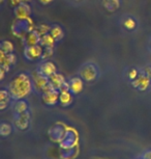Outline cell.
<instances>
[{"instance_id": "277c9868", "label": "cell", "mask_w": 151, "mask_h": 159, "mask_svg": "<svg viewBox=\"0 0 151 159\" xmlns=\"http://www.w3.org/2000/svg\"><path fill=\"white\" fill-rule=\"evenodd\" d=\"M16 55L14 53H6L3 50H0V64L6 72L10 70V66L16 62Z\"/></svg>"}, {"instance_id": "30bf717a", "label": "cell", "mask_w": 151, "mask_h": 159, "mask_svg": "<svg viewBox=\"0 0 151 159\" xmlns=\"http://www.w3.org/2000/svg\"><path fill=\"white\" fill-rule=\"evenodd\" d=\"M49 80H50V84L53 86V89H58V91H60V89L62 88V85L65 83L64 76L62 74L57 73V72L53 74L52 76H50Z\"/></svg>"}, {"instance_id": "ba28073f", "label": "cell", "mask_w": 151, "mask_h": 159, "mask_svg": "<svg viewBox=\"0 0 151 159\" xmlns=\"http://www.w3.org/2000/svg\"><path fill=\"white\" fill-rule=\"evenodd\" d=\"M60 92L58 89H51L49 92H46L43 94V101L47 105H55L59 100Z\"/></svg>"}, {"instance_id": "484cf974", "label": "cell", "mask_w": 151, "mask_h": 159, "mask_svg": "<svg viewBox=\"0 0 151 159\" xmlns=\"http://www.w3.org/2000/svg\"><path fill=\"white\" fill-rule=\"evenodd\" d=\"M8 3H10V5L11 7H18L20 4H22V0H8Z\"/></svg>"}, {"instance_id": "4fadbf2b", "label": "cell", "mask_w": 151, "mask_h": 159, "mask_svg": "<svg viewBox=\"0 0 151 159\" xmlns=\"http://www.w3.org/2000/svg\"><path fill=\"white\" fill-rule=\"evenodd\" d=\"M40 39L41 38L40 37V34H38L35 30L30 31L25 39L26 46L27 47L28 46H35V45L40 44Z\"/></svg>"}, {"instance_id": "ac0fdd59", "label": "cell", "mask_w": 151, "mask_h": 159, "mask_svg": "<svg viewBox=\"0 0 151 159\" xmlns=\"http://www.w3.org/2000/svg\"><path fill=\"white\" fill-rule=\"evenodd\" d=\"M50 34L53 35V38L56 41H60L64 35V32L60 26H54V27H52L51 30H50Z\"/></svg>"}, {"instance_id": "52a82bcc", "label": "cell", "mask_w": 151, "mask_h": 159, "mask_svg": "<svg viewBox=\"0 0 151 159\" xmlns=\"http://www.w3.org/2000/svg\"><path fill=\"white\" fill-rule=\"evenodd\" d=\"M31 14V8L27 3H22L15 10V15L17 19L20 21H26L29 19V16Z\"/></svg>"}, {"instance_id": "6da1fadb", "label": "cell", "mask_w": 151, "mask_h": 159, "mask_svg": "<svg viewBox=\"0 0 151 159\" xmlns=\"http://www.w3.org/2000/svg\"><path fill=\"white\" fill-rule=\"evenodd\" d=\"M32 88L31 78L27 74L21 73L11 80L8 86V92L15 100H22L30 95Z\"/></svg>"}, {"instance_id": "f546056e", "label": "cell", "mask_w": 151, "mask_h": 159, "mask_svg": "<svg viewBox=\"0 0 151 159\" xmlns=\"http://www.w3.org/2000/svg\"><path fill=\"white\" fill-rule=\"evenodd\" d=\"M145 70H146V75H148L149 77H151V68L147 67L146 69H145Z\"/></svg>"}, {"instance_id": "9a60e30c", "label": "cell", "mask_w": 151, "mask_h": 159, "mask_svg": "<svg viewBox=\"0 0 151 159\" xmlns=\"http://www.w3.org/2000/svg\"><path fill=\"white\" fill-rule=\"evenodd\" d=\"M10 97L11 96L10 94V92L6 91V89H1L0 91V109L3 110L6 108Z\"/></svg>"}, {"instance_id": "cb8c5ba5", "label": "cell", "mask_w": 151, "mask_h": 159, "mask_svg": "<svg viewBox=\"0 0 151 159\" xmlns=\"http://www.w3.org/2000/svg\"><path fill=\"white\" fill-rule=\"evenodd\" d=\"M106 1H108V5H106V7L108 8V10H112L111 5L113 7V10H115V8H118L119 7V0H106Z\"/></svg>"}, {"instance_id": "7c38bea8", "label": "cell", "mask_w": 151, "mask_h": 159, "mask_svg": "<svg viewBox=\"0 0 151 159\" xmlns=\"http://www.w3.org/2000/svg\"><path fill=\"white\" fill-rule=\"evenodd\" d=\"M83 80L82 78H73L69 81V88H70V92L73 94H80L83 91Z\"/></svg>"}, {"instance_id": "9c48e42d", "label": "cell", "mask_w": 151, "mask_h": 159, "mask_svg": "<svg viewBox=\"0 0 151 159\" xmlns=\"http://www.w3.org/2000/svg\"><path fill=\"white\" fill-rule=\"evenodd\" d=\"M29 120H30V116H29L28 111H25L21 115H17V118L15 120V125L20 130H25L29 126Z\"/></svg>"}, {"instance_id": "8fae6325", "label": "cell", "mask_w": 151, "mask_h": 159, "mask_svg": "<svg viewBox=\"0 0 151 159\" xmlns=\"http://www.w3.org/2000/svg\"><path fill=\"white\" fill-rule=\"evenodd\" d=\"M56 70H57V68H56V66L52 61H46L40 66V70L38 71L43 75H45V76L50 77L54 73H56Z\"/></svg>"}, {"instance_id": "603a6c76", "label": "cell", "mask_w": 151, "mask_h": 159, "mask_svg": "<svg viewBox=\"0 0 151 159\" xmlns=\"http://www.w3.org/2000/svg\"><path fill=\"white\" fill-rule=\"evenodd\" d=\"M52 56H53V48H45L43 55H41V59L43 61H47V59H49Z\"/></svg>"}, {"instance_id": "8992f818", "label": "cell", "mask_w": 151, "mask_h": 159, "mask_svg": "<svg viewBox=\"0 0 151 159\" xmlns=\"http://www.w3.org/2000/svg\"><path fill=\"white\" fill-rule=\"evenodd\" d=\"M150 80L151 77H149L146 74H142L139 75L135 80H132V83L134 85V88L140 89V91H146L150 84Z\"/></svg>"}, {"instance_id": "4dcf8cb0", "label": "cell", "mask_w": 151, "mask_h": 159, "mask_svg": "<svg viewBox=\"0 0 151 159\" xmlns=\"http://www.w3.org/2000/svg\"><path fill=\"white\" fill-rule=\"evenodd\" d=\"M30 0H22V2L23 3H27V2H29Z\"/></svg>"}, {"instance_id": "3957f363", "label": "cell", "mask_w": 151, "mask_h": 159, "mask_svg": "<svg viewBox=\"0 0 151 159\" xmlns=\"http://www.w3.org/2000/svg\"><path fill=\"white\" fill-rule=\"evenodd\" d=\"M44 52L43 46L41 45H35V46H28L25 49V57L28 61H35L41 57Z\"/></svg>"}, {"instance_id": "5bb4252c", "label": "cell", "mask_w": 151, "mask_h": 159, "mask_svg": "<svg viewBox=\"0 0 151 159\" xmlns=\"http://www.w3.org/2000/svg\"><path fill=\"white\" fill-rule=\"evenodd\" d=\"M73 93L70 91L60 92V96H59V103L61 106H69L73 102Z\"/></svg>"}, {"instance_id": "5b68a950", "label": "cell", "mask_w": 151, "mask_h": 159, "mask_svg": "<svg viewBox=\"0 0 151 159\" xmlns=\"http://www.w3.org/2000/svg\"><path fill=\"white\" fill-rule=\"evenodd\" d=\"M97 76L96 68L93 65H86L81 70V78L85 81H93Z\"/></svg>"}, {"instance_id": "7a4b0ae2", "label": "cell", "mask_w": 151, "mask_h": 159, "mask_svg": "<svg viewBox=\"0 0 151 159\" xmlns=\"http://www.w3.org/2000/svg\"><path fill=\"white\" fill-rule=\"evenodd\" d=\"M32 79H33L34 88L37 89L38 92H41L45 86H47L50 83L49 77L45 76L40 73V71H35L33 75H32Z\"/></svg>"}, {"instance_id": "ffe728a7", "label": "cell", "mask_w": 151, "mask_h": 159, "mask_svg": "<svg viewBox=\"0 0 151 159\" xmlns=\"http://www.w3.org/2000/svg\"><path fill=\"white\" fill-rule=\"evenodd\" d=\"M11 133V127L10 125L6 124V123H2L0 125V134L2 136H7Z\"/></svg>"}, {"instance_id": "4316f807", "label": "cell", "mask_w": 151, "mask_h": 159, "mask_svg": "<svg viewBox=\"0 0 151 159\" xmlns=\"http://www.w3.org/2000/svg\"><path fill=\"white\" fill-rule=\"evenodd\" d=\"M5 72H6V71H5V69L1 67V69H0V80H3L4 79Z\"/></svg>"}, {"instance_id": "e0dca14e", "label": "cell", "mask_w": 151, "mask_h": 159, "mask_svg": "<svg viewBox=\"0 0 151 159\" xmlns=\"http://www.w3.org/2000/svg\"><path fill=\"white\" fill-rule=\"evenodd\" d=\"M27 108H28L27 103L22 100H19L18 102H16V104H15V106H14V110L17 115H21V113L27 111Z\"/></svg>"}, {"instance_id": "44dd1931", "label": "cell", "mask_w": 151, "mask_h": 159, "mask_svg": "<svg viewBox=\"0 0 151 159\" xmlns=\"http://www.w3.org/2000/svg\"><path fill=\"white\" fill-rule=\"evenodd\" d=\"M1 50H3L6 53H13L14 52V45L10 41H3L1 43Z\"/></svg>"}, {"instance_id": "1f68e13d", "label": "cell", "mask_w": 151, "mask_h": 159, "mask_svg": "<svg viewBox=\"0 0 151 159\" xmlns=\"http://www.w3.org/2000/svg\"><path fill=\"white\" fill-rule=\"evenodd\" d=\"M4 1H5V0H0V3L3 4V3H4Z\"/></svg>"}, {"instance_id": "d6a6232c", "label": "cell", "mask_w": 151, "mask_h": 159, "mask_svg": "<svg viewBox=\"0 0 151 159\" xmlns=\"http://www.w3.org/2000/svg\"><path fill=\"white\" fill-rule=\"evenodd\" d=\"M139 159H144V158H143V157H142V158H139Z\"/></svg>"}, {"instance_id": "83f0119b", "label": "cell", "mask_w": 151, "mask_h": 159, "mask_svg": "<svg viewBox=\"0 0 151 159\" xmlns=\"http://www.w3.org/2000/svg\"><path fill=\"white\" fill-rule=\"evenodd\" d=\"M54 0H40V2L41 4H44V5H47V4H49V3H51V2H53Z\"/></svg>"}, {"instance_id": "f1b7e54d", "label": "cell", "mask_w": 151, "mask_h": 159, "mask_svg": "<svg viewBox=\"0 0 151 159\" xmlns=\"http://www.w3.org/2000/svg\"><path fill=\"white\" fill-rule=\"evenodd\" d=\"M143 158L144 159H151V151H148V152L145 153L144 156H143Z\"/></svg>"}, {"instance_id": "7402d4cb", "label": "cell", "mask_w": 151, "mask_h": 159, "mask_svg": "<svg viewBox=\"0 0 151 159\" xmlns=\"http://www.w3.org/2000/svg\"><path fill=\"white\" fill-rule=\"evenodd\" d=\"M124 26L128 29V30H132V29L136 28L137 24H136V21L132 18H127V19L124 21Z\"/></svg>"}, {"instance_id": "2e32d148", "label": "cell", "mask_w": 151, "mask_h": 159, "mask_svg": "<svg viewBox=\"0 0 151 159\" xmlns=\"http://www.w3.org/2000/svg\"><path fill=\"white\" fill-rule=\"evenodd\" d=\"M56 40L53 38V35L51 34H48L44 37H41L40 39V45L45 48H54Z\"/></svg>"}, {"instance_id": "d4e9b609", "label": "cell", "mask_w": 151, "mask_h": 159, "mask_svg": "<svg viewBox=\"0 0 151 159\" xmlns=\"http://www.w3.org/2000/svg\"><path fill=\"white\" fill-rule=\"evenodd\" d=\"M138 76H139V73H138V71L136 70V69H132V70L128 72V78L132 80H132H135Z\"/></svg>"}, {"instance_id": "d6986e66", "label": "cell", "mask_w": 151, "mask_h": 159, "mask_svg": "<svg viewBox=\"0 0 151 159\" xmlns=\"http://www.w3.org/2000/svg\"><path fill=\"white\" fill-rule=\"evenodd\" d=\"M50 30H51V27H50L49 25H47V24H40L38 27L35 29V31L37 32L38 34H40V37H44V35L50 34Z\"/></svg>"}]
</instances>
